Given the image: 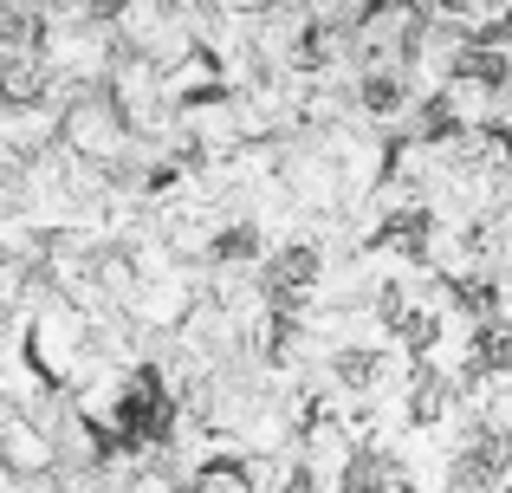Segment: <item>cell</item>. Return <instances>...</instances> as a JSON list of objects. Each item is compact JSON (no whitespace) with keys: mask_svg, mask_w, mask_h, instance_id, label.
Segmentation results:
<instances>
[{"mask_svg":"<svg viewBox=\"0 0 512 493\" xmlns=\"http://www.w3.org/2000/svg\"><path fill=\"white\" fill-rule=\"evenodd\" d=\"M0 422H7V403H0Z\"/></svg>","mask_w":512,"mask_h":493,"instance_id":"2","label":"cell"},{"mask_svg":"<svg viewBox=\"0 0 512 493\" xmlns=\"http://www.w3.org/2000/svg\"><path fill=\"white\" fill-rule=\"evenodd\" d=\"M0 461H13V468H46V442H39L26 422H0Z\"/></svg>","mask_w":512,"mask_h":493,"instance_id":"1","label":"cell"}]
</instances>
